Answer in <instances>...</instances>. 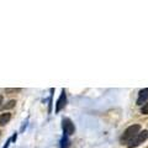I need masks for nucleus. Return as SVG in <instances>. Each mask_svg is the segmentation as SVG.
<instances>
[{
  "mask_svg": "<svg viewBox=\"0 0 148 148\" xmlns=\"http://www.w3.org/2000/svg\"><path fill=\"white\" fill-rule=\"evenodd\" d=\"M62 148H68V138H67V136H64L62 138Z\"/></svg>",
  "mask_w": 148,
  "mask_h": 148,
  "instance_id": "8",
  "label": "nucleus"
},
{
  "mask_svg": "<svg viewBox=\"0 0 148 148\" xmlns=\"http://www.w3.org/2000/svg\"><path fill=\"white\" fill-rule=\"evenodd\" d=\"M15 105H16V101H15V100H10V101H8L5 105H3V108H1V109H3V111L10 110V109H12Z\"/></svg>",
  "mask_w": 148,
  "mask_h": 148,
  "instance_id": "7",
  "label": "nucleus"
},
{
  "mask_svg": "<svg viewBox=\"0 0 148 148\" xmlns=\"http://www.w3.org/2000/svg\"><path fill=\"white\" fill-rule=\"evenodd\" d=\"M148 138V132L147 131H142V132H140L138 135L133 138V140L128 143V148H133V147H137L138 145H141V143H143Z\"/></svg>",
  "mask_w": 148,
  "mask_h": 148,
  "instance_id": "2",
  "label": "nucleus"
},
{
  "mask_svg": "<svg viewBox=\"0 0 148 148\" xmlns=\"http://www.w3.org/2000/svg\"><path fill=\"white\" fill-rule=\"evenodd\" d=\"M140 130H141L140 125H132V126H130L126 131L123 132V135L121 137V143H122V145H123V143H130L133 140V138L138 135Z\"/></svg>",
  "mask_w": 148,
  "mask_h": 148,
  "instance_id": "1",
  "label": "nucleus"
},
{
  "mask_svg": "<svg viewBox=\"0 0 148 148\" xmlns=\"http://www.w3.org/2000/svg\"><path fill=\"white\" fill-rule=\"evenodd\" d=\"M148 98V88L143 89L140 91V95H138V99H137V105H142Z\"/></svg>",
  "mask_w": 148,
  "mask_h": 148,
  "instance_id": "5",
  "label": "nucleus"
},
{
  "mask_svg": "<svg viewBox=\"0 0 148 148\" xmlns=\"http://www.w3.org/2000/svg\"><path fill=\"white\" fill-rule=\"evenodd\" d=\"M141 112H142V114H145V115L148 114V103L143 105V108H142V110H141Z\"/></svg>",
  "mask_w": 148,
  "mask_h": 148,
  "instance_id": "9",
  "label": "nucleus"
},
{
  "mask_svg": "<svg viewBox=\"0 0 148 148\" xmlns=\"http://www.w3.org/2000/svg\"><path fill=\"white\" fill-rule=\"evenodd\" d=\"M21 89H18V88H17V89H5V92H6V94H11V92H18Z\"/></svg>",
  "mask_w": 148,
  "mask_h": 148,
  "instance_id": "10",
  "label": "nucleus"
},
{
  "mask_svg": "<svg viewBox=\"0 0 148 148\" xmlns=\"http://www.w3.org/2000/svg\"><path fill=\"white\" fill-rule=\"evenodd\" d=\"M9 143H10V140H8V142L5 143V146H4L3 148H8V147H9Z\"/></svg>",
  "mask_w": 148,
  "mask_h": 148,
  "instance_id": "11",
  "label": "nucleus"
},
{
  "mask_svg": "<svg viewBox=\"0 0 148 148\" xmlns=\"http://www.w3.org/2000/svg\"><path fill=\"white\" fill-rule=\"evenodd\" d=\"M63 125H62V127H63V131L64 133H66V136H71L74 133V131H75V127H74V123L71 121L69 119H63Z\"/></svg>",
  "mask_w": 148,
  "mask_h": 148,
  "instance_id": "3",
  "label": "nucleus"
},
{
  "mask_svg": "<svg viewBox=\"0 0 148 148\" xmlns=\"http://www.w3.org/2000/svg\"><path fill=\"white\" fill-rule=\"evenodd\" d=\"M10 119H11V114H3V115H0V126H4V125H6L9 121H10Z\"/></svg>",
  "mask_w": 148,
  "mask_h": 148,
  "instance_id": "6",
  "label": "nucleus"
},
{
  "mask_svg": "<svg viewBox=\"0 0 148 148\" xmlns=\"http://www.w3.org/2000/svg\"><path fill=\"white\" fill-rule=\"evenodd\" d=\"M1 104H3V96L0 95V106H1Z\"/></svg>",
  "mask_w": 148,
  "mask_h": 148,
  "instance_id": "12",
  "label": "nucleus"
},
{
  "mask_svg": "<svg viewBox=\"0 0 148 148\" xmlns=\"http://www.w3.org/2000/svg\"><path fill=\"white\" fill-rule=\"evenodd\" d=\"M66 103H67V96H66V91H62V95L59 96V99L57 101V105H56V112H59L64 106H66Z\"/></svg>",
  "mask_w": 148,
  "mask_h": 148,
  "instance_id": "4",
  "label": "nucleus"
}]
</instances>
